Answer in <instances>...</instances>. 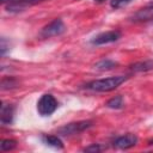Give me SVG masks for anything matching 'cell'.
Segmentation results:
<instances>
[{"instance_id": "cell-1", "label": "cell", "mask_w": 153, "mask_h": 153, "mask_svg": "<svg viewBox=\"0 0 153 153\" xmlns=\"http://www.w3.org/2000/svg\"><path fill=\"white\" fill-rule=\"evenodd\" d=\"M127 80V76L124 75H116V76H109L104 79H98L90 81L85 85L87 90L96 91V92H109L115 88H117L120 85H122Z\"/></svg>"}, {"instance_id": "cell-2", "label": "cell", "mask_w": 153, "mask_h": 153, "mask_svg": "<svg viewBox=\"0 0 153 153\" xmlns=\"http://www.w3.org/2000/svg\"><path fill=\"white\" fill-rule=\"evenodd\" d=\"M57 105L59 103L56 98L50 93H45L37 102V111L41 116H50L51 114L55 112Z\"/></svg>"}, {"instance_id": "cell-3", "label": "cell", "mask_w": 153, "mask_h": 153, "mask_svg": "<svg viewBox=\"0 0 153 153\" xmlns=\"http://www.w3.org/2000/svg\"><path fill=\"white\" fill-rule=\"evenodd\" d=\"M66 31V26L63 24V22L60 18L54 19L53 22H50L48 25H45L42 31H41V37L42 38H50V37H55V36H60Z\"/></svg>"}, {"instance_id": "cell-4", "label": "cell", "mask_w": 153, "mask_h": 153, "mask_svg": "<svg viewBox=\"0 0 153 153\" xmlns=\"http://www.w3.org/2000/svg\"><path fill=\"white\" fill-rule=\"evenodd\" d=\"M92 126L91 121H80V122H74V123H68L63 127H61L57 133L59 135L62 136H69V135H75L79 134L84 130H86L87 128H90Z\"/></svg>"}, {"instance_id": "cell-5", "label": "cell", "mask_w": 153, "mask_h": 153, "mask_svg": "<svg viewBox=\"0 0 153 153\" xmlns=\"http://www.w3.org/2000/svg\"><path fill=\"white\" fill-rule=\"evenodd\" d=\"M122 33L118 30H110V31H105L102 32L97 36H94L91 39V43L94 45H103V44H109V43H114L116 41H118L121 38Z\"/></svg>"}, {"instance_id": "cell-6", "label": "cell", "mask_w": 153, "mask_h": 153, "mask_svg": "<svg viewBox=\"0 0 153 153\" xmlns=\"http://www.w3.org/2000/svg\"><path fill=\"white\" fill-rule=\"evenodd\" d=\"M137 142V136L134 135V134H126V135H122V136H118L115 141H114V147L116 148H120V149H128V148H131L136 145Z\"/></svg>"}, {"instance_id": "cell-7", "label": "cell", "mask_w": 153, "mask_h": 153, "mask_svg": "<svg viewBox=\"0 0 153 153\" xmlns=\"http://www.w3.org/2000/svg\"><path fill=\"white\" fill-rule=\"evenodd\" d=\"M41 1H44V0H12L11 2H8L6 5V11H8V12H19V11L25 10L26 7H29L31 5L41 2Z\"/></svg>"}, {"instance_id": "cell-8", "label": "cell", "mask_w": 153, "mask_h": 153, "mask_svg": "<svg viewBox=\"0 0 153 153\" xmlns=\"http://www.w3.org/2000/svg\"><path fill=\"white\" fill-rule=\"evenodd\" d=\"M13 116H14V108L11 104L7 103H2L1 105V110H0V122L4 126L11 124L13 121Z\"/></svg>"}, {"instance_id": "cell-9", "label": "cell", "mask_w": 153, "mask_h": 153, "mask_svg": "<svg viewBox=\"0 0 153 153\" xmlns=\"http://www.w3.org/2000/svg\"><path fill=\"white\" fill-rule=\"evenodd\" d=\"M152 19H153V6H148L139 10L131 18V20L134 22H147Z\"/></svg>"}, {"instance_id": "cell-10", "label": "cell", "mask_w": 153, "mask_h": 153, "mask_svg": "<svg viewBox=\"0 0 153 153\" xmlns=\"http://www.w3.org/2000/svg\"><path fill=\"white\" fill-rule=\"evenodd\" d=\"M130 71L134 73H139V72H148L153 69V60H146V61H141V62H136L134 65H131Z\"/></svg>"}, {"instance_id": "cell-11", "label": "cell", "mask_w": 153, "mask_h": 153, "mask_svg": "<svg viewBox=\"0 0 153 153\" xmlns=\"http://www.w3.org/2000/svg\"><path fill=\"white\" fill-rule=\"evenodd\" d=\"M43 141H44L45 145H48L50 147H54V148H57V149H62L63 148L62 141L56 135H45V136H43Z\"/></svg>"}, {"instance_id": "cell-12", "label": "cell", "mask_w": 153, "mask_h": 153, "mask_svg": "<svg viewBox=\"0 0 153 153\" xmlns=\"http://www.w3.org/2000/svg\"><path fill=\"white\" fill-rule=\"evenodd\" d=\"M116 66H117V62H115L112 60H109V59H104V60H100L99 62H97L94 65V68L99 69V71H109V69H112Z\"/></svg>"}, {"instance_id": "cell-13", "label": "cell", "mask_w": 153, "mask_h": 153, "mask_svg": "<svg viewBox=\"0 0 153 153\" xmlns=\"http://www.w3.org/2000/svg\"><path fill=\"white\" fill-rule=\"evenodd\" d=\"M17 86H18V80L12 76H6V78H2L1 80V90H10Z\"/></svg>"}, {"instance_id": "cell-14", "label": "cell", "mask_w": 153, "mask_h": 153, "mask_svg": "<svg viewBox=\"0 0 153 153\" xmlns=\"http://www.w3.org/2000/svg\"><path fill=\"white\" fill-rule=\"evenodd\" d=\"M123 105H124V99L122 96H116L106 103V106L110 109H121L123 108Z\"/></svg>"}, {"instance_id": "cell-15", "label": "cell", "mask_w": 153, "mask_h": 153, "mask_svg": "<svg viewBox=\"0 0 153 153\" xmlns=\"http://www.w3.org/2000/svg\"><path fill=\"white\" fill-rule=\"evenodd\" d=\"M17 147V141L12 140V139H5L1 141L0 143V149L2 152H7V151H12Z\"/></svg>"}, {"instance_id": "cell-16", "label": "cell", "mask_w": 153, "mask_h": 153, "mask_svg": "<svg viewBox=\"0 0 153 153\" xmlns=\"http://www.w3.org/2000/svg\"><path fill=\"white\" fill-rule=\"evenodd\" d=\"M133 0H111V7L112 8H122L124 6H127L128 4H130Z\"/></svg>"}, {"instance_id": "cell-17", "label": "cell", "mask_w": 153, "mask_h": 153, "mask_svg": "<svg viewBox=\"0 0 153 153\" xmlns=\"http://www.w3.org/2000/svg\"><path fill=\"white\" fill-rule=\"evenodd\" d=\"M104 149V147L103 146H100L99 143H92V145H90L88 147H86V148H84V151L85 152H100V151H103Z\"/></svg>"}, {"instance_id": "cell-18", "label": "cell", "mask_w": 153, "mask_h": 153, "mask_svg": "<svg viewBox=\"0 0 153 153\" xmlns=\"http://www.w3.org/2000/svg\"><path fill=\"white\" fill-rule=\"evenodd\" d=\"M10 49V44L7 45V43H6V38H1V44H0V53H1V55H5L6 54V51Z\"/></svg>"}, {"instance_id": "cell-19", "label": "cell", "mask_w": 153, "mask_h": 153, "mask_svg": "<svg viewBox=\"0 0 153 153\" xmlns=\"http://www.w3.org/2000/svg\"><path fill=\"white\" fill-rule=\"evenodd\" d=\"M96 1H105V0H96Z\"/></svg>"}]
</instances>
